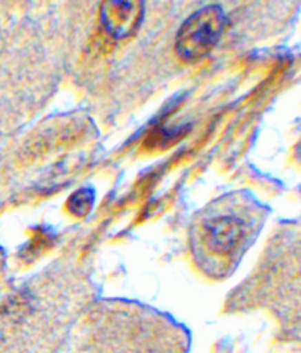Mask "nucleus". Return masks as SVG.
I'll return each instance as SVG.
<instances>
[{"instance_id":"20e7f679","label":"nucleus","mask_w":301,"mask_h":353,"mask_svg":"<svg viewBox=\"0 0 301 353\" xmlns=\"http://www.w3.org/2000/svg\"><path fill=\"white\" fill-rule=\"evenodd\" d=\"M94 190L88 189H81L76 190L70 199H68V209L70 212L74 214L75 216H85L92 212L93 205H94Z\"/></svg>"},{"instance_id":"7ed1b4c3","label":"nucleus","mask_w":301,"mask_h":353,"mask_svg":"<svg viewBox=\"0 0 301 353\" xmlns=\"http://www.w3.org/2000/svg\"><path fill=\"white\" fill-rule=\"evenodd\" d=\"M144 17V3L131 0H110L100 6V19L107 34L114 39H127L140 28Z\"/></svg>"},{"instance_id":"f03ea898","label":"nucleus","mask_w":301,"mask_h":353,"mask_svg":"<svg viewBox=\"0 0 301 353\" xmlns=\"http://www.w3.org/2000/svg\"><path fill=\"white\" fill-rule=\"evenodd\" d=\"M247 234V225L237 215L220 214L210 216L202 228L205 246L216 256H229L236 252Z\"/></svg>"},{"instance_id":"f257e3e1","label":"nucleus","mask_w":301,"mask_h":353,"mask_svg":"<svg viewBox=\"0 0 301 353\" xmlns=\"http://www.w3.org/2000/svg\"><path fill=\"white\" fill-rule=\"evenodd\" d=\"M228 19L219 5H209L188 17L178 30L175 49L178 57L194 62L209 54L220 40Z\"/></svg>"}]
</instances>
